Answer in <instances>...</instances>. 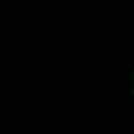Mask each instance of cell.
I'll return each mask as SVG.
<instances>
[{"label": "cell", "mask_w": 134, "mask_h": 134, "mask_svg": "<svg viewBox=\"0 0 134 134\" xmlns=\"http://www.w3.org/2000/svg\"><path fill=\"white\" fill-rule=\"evenodd\" d=\"M130 74H131V77H132V81H133V89H132V97L134 98V71H130Z\"/></svg>", "instance_id": "6da1fadb"}]
</instances>
